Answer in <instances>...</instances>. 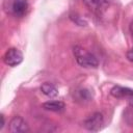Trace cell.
Here are the masks:
<instances>
[{"instance_id": "cell-1", "label": "cell", "mask_w": 133, "mask_h": 133, "mask_svg": "<svg viewBox=\"0 0 133 133\" xmlns=\"http://www.w3.org/2000/svg\"><path fill=\"white\" fill-rule=\"evenodd\" d=\"M73 53L76 58L77 63L83 68H97L99 65L98 58L91 54L90 52L86 51L84 48L80 46H75L73 48Z\"/></svg>"}, {"instance_id": "cell-2", "label": "cell", "mask_w": 133, "mask_h": 133, "mask_svg": "<svg viewBox=\"0 0 133 133\" xmlns=\"http://www.w3.org/2000/svg\"><path fill=\"white\" fill-rule=\"evenodd\" d=\"M104 125V116L101 112H95L87 116L83 122V127L91 132L99 131Z\"/></svg>"}, {"instance_id": "cell-3", "label": "cell", "mask_w": 133, "mask_h": 133, "mask_svg": "<svg viewBox=\"0 0 133 133\" xmlns=\"http://www.w3.org/2000/svg\"><path fill=\"white\" fill-rule=\"evenodd\" d=\"M3 61L8 66H17L23 61V54L17 48H9L3 55Z\"/></svg>"}, {"instance_id": "cell-4", "label": "cell", "mask_w": 133, "mask_h": 133, "mask_svg": "<svg viewBox=\"0 0 133 133\" xmlns=\"http://www.w3.org/2000/svg\"><path fill=\"white\" fill-rule=\"evenodd\" d=\"M110 95L117 99H126L128 103L133 106V89L115 85L110 89Z\"/></svg>"}, {"instance_id": "cell-5", "label": "cell", "mask_w": 133, "mask_h": 133, "mask_svg": "<svg viewBox=\"0 0 133 133\" xmlns=\"http://www.w3.org/2000/svg\"><path fill=\"white\" fill-rule=\"evenodd\" d=\"M83 3L95 15H102L108 7L107 0H83Z\"/></svg>"}, {"instance_id": "cell-6", "label": "cell", "mask_w": 133, "mask_h": 133, "mask_svg": "<svg viewBox=\"0 0 133 133\" xmlns=\"http://www.w3.org/2000/svg\"><path fill=\"white\" fill-rule=\"evenodd\" d=\"M8 130L11 133H26L29 131V127L23 117L14 116L9 122Z\"/></svg>"}, {"instance_id": "cell-7", "label": "cell", "mask_w": 133, "mask_h": 133, "mask_svg": "<svg viewBox=\"0 0 133 133\" xmlns=\"http://www.w3.org/2000/svg\"><path fill=\"white\" fill-rule=\"evenodd\" d=\"M27 9H28L27 0H12L11 10L16 17H18V18L24 17L27 12Z\"/></svg>"}, {"instance_id": "cell-8", "label": "cell", "mask_w": 133, "mask_h": 133, "mask_svg": "<svg viewBox=\"0 0 133 133\" xmlns=\"http://www.w3.org/2000/svg\"><path fill=\"white\" fill-rule=\"evenodd\" d=\"M41 91L48 98H56L58 96V89L52 83L45 82L41 85Z\"/></svg>"}, {"instance_id": "cell-9", "label": "cell", "mask_w": 133, "mask_h": 133, "mask_svg": "<svg viewBox=\"0 0 133 133\" xmlns=\"http://www.w3.org/2000/svg\"><path fill=\"white\" fill-rule=\"evenodd\" d=\"M43 108L49 111L59 112L64 109V103L61 101H48L43 104Z\"/></svg>"}, {"instance_id": "cell-10", "label": "cell", "mask_w": 133, "mask_h": 133, "mask_svg": "<svg viewBox=\"0 0 133 133\" xmlns=\"http://www.w3.org/2000/svg\"><path fill=\"white\" fill-rule=\"evenodd\" d=\"M127 58H128L130 61H133V47L127 52Z\"/></svg>"}, {"instance_id": "cell-11", "label": "cell", "mask_w": 133, "mask_h": 133, "mask_svg": "<svg viewBox=\"0 0 133 133\" xmlns=\"http://www.w3.org/2000/svg\"><path fill=\"white\" fill-rule=\"evenodd\" d=\"M4 125H5V119H4V115H3V114H1V125H0V130H2V129H3Z\"/></svg>"}]
</instances>
